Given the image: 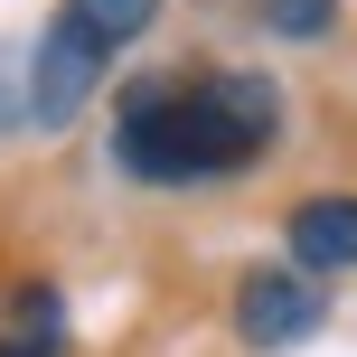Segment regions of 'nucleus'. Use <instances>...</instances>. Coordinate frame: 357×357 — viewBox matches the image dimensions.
<instances>
[{
    "label": "nucleus",
    "mask_w": 357,
    "mask_h": 357,
    "mask_svg": "<svg viewBox=\"0 0 357 357\" xmlns=\"http://www.w3.org/2000/svg\"><path fill=\"white\" fill-rule=\"evenodd\" d=\"M282 132V85L245 66H207V75H142L113 104V160L142 188H197V178H235L254 169Z\"/></svg>",
    "instance_id": "1"
},
{
    "label": "nucleus",
    "mask_w": 357,
    "mask_h": 357,
    "mask_svg": "<svg viewBox=\"0 0 357 357\" xmlns=\"http://www.w3.org/2000/svg\"><path fill=\"white\" fill-rule=\"evenodd\" d=\"M104 66H113V56H104V47H85V38L56 19V29L38 38V56H29V123H38V132H66L75 113L94 104Z\"/></svg>",
    "instance_id": "2"
},
{
    "label": "nucleus",
    "mask_w": 357,
    "mask_h": 357,
    "mask_svg": "<svg viewBox=\"0 0 357 357\" xmlns=\"http://www.w3.org/2000/svg\"><path fill=\"white\" fill-rule=\"evenodd\" d=\"M320 291H310V273H282V264H264V273H245L235 282V329H245L254 348H301L310 329H320Z\"/></svg>",
    "instance_id": "3"
},
{
    "label": "nucleus",
    "mask_w": 357,
    "mask_h": 357,
    "mask_svg": "<svg viewBox=\"0 0 357 357\" xmlns=\"http://www.w3.org/2000/svg\"><path fill=\"white\" fill-rule=\"evenodd\" d=\"M301 273H357V197H301L282 216Z\"/></svg>",
    "instance_id": "4"
},
{
    "label": "nucleus",
    "mask_w": 357,
    "mask_h": 357,
    "mask_svg": "<svg viewBox=\"0 0 357 357\" xmlns=\"http://www.w3.org/2000/svg\"><path fill=\"white\" fill-rule=\"evenodd\" d=\"M56 19H66V29L85 38V47H104V56H123L132 38H142L151 19H160V0H66V10H56Z\"/></svg>",
    "instance_id": "5"
},
{
    "label": "nucleus",
    "mask_w": 357,
    "mask_h": 357,
    "mask_svg": "<svg viewBox=\"0 0 357 357\" xmlns=\"http://www.w3.org/2000/svg\"><path fill=\"white\" fill-rule=\"evenodd\" d=\"M0 357H66V301L56 291H19L10 329H0Z\"/></svg>",
    "instance_id": "6"
},
{
    "label": "nucleus",
    "mask_w": 357,
    "mask_h": 357,
    "mask_svg": "<svg viewBox=\"0 0 357 357\" xmlns=\"http://www.w3.org/2000/svg\"><path fill=\"white\" fill-rule=\"evenodd\" d=\"M339 19V0H264V29L273 38H320Z\"/></svg>",
    "instance_id": "7"
}]
</instances>
